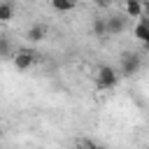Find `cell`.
<instances>
[{"label":"cell","instance_id":"obj_5","mask_svg":"<svg viewBox=\"0 0 149 149\" xmlns=\"http://www.w3.org/2000/svg\"><path fill=\"white\" fill-rule=\"evenodd\" d=\"M133 35H135V40H140L149 47V16H140V21L133 28Z\"/></svg>","mask_w":149,"mask_h":149},{"label":"cell","instance_id":"obj_4","mask_svg":"<svg viewBox=\"0 0 149 149\" xmlns=\"http://www.w3.org/2000/svg\"><path fill=\"white\" fill-rule=\"evenodd\" d=\"M123 30H126V16L123 14L107 16V35H121Z\"/></svg>","mask_w":149,"mask_h":149},{"label":"cell","instance_id":"obj_3","mask_svg":"<svg viewBox=\"0 0 149 149\" xmlns=\"http://www.w3.org/2000/svg\"><path fill=\"white\" fill-rule=\"evenodd\" d=\"M35 58H37V54H35L33 49H19V51L14 54V58H12V63H14L16 70H28V68L35 63Z\"/></svg>","mask_w":149,"mask_h":149},{"label":"cell","instance_id":"obj_7","mask_svg":"<svg viewBox=\"0 0 149 149\" xmlns=\"http://www.w3.org/2000/svg\"><path fill=\"white\" fill-rule=\"evenodd\" d=\"M142 14H144L142 0H126V16H130V19H140Z\"/></svg>","mask_w":149,"mask_h":149},{"label":"cell","instance_id":"obj_12","mask_svg":"<svg viewBox=\"0 0 149 149\" xmlns=\"http://www.w3.org/2000/svg\"><path fill=\"white\" fill-rule=\"evenodd\" d=\"M114 0H100V5H112Z\"/></svg>","mask_w":149,"mask_h":149},{"label":"cell","instance_id":"obj_1","mask_svg":"<svg viewBox=\"0 0 149 149\" xmlns=\"http://www.w3.org/2000/svg\"><path fill=\"white\" fill-rule=\"evenodd\" d=\"M140 65H142L140 54H135V51H123V54H121V61H119V72H121V77H130V74H135V72L140 70Z\"/></svg>","mask_w":149,"mask_h":149},{"label":"cell","instance_id":"obj_8","mask_svg":"<svg viewBox=\"0 0 149 149\" xmlns=\"http://www.w3.org/2000/svg\"><path fill=\"white\" fill-rule=\"evenodd\" d=\"M91 30L95 37H107V19H93Z\"/></svg>","mask_w":149,"mask_h":149},{"label":"cell","instance_id":"obj_6","mask_svg":"<svg viewBox=\"0 0 149 149\" xmlns=\"http://www.w3.org/2000/svg\"><path fill=\"white\" fill-rule=\"evenodd\" d=\"M26 37H28L30 42H42V40L47 37V28H44L42 23H33V26L28 28V33H26Z\"/></svg>","mask_w":149,"mask_h":149},{"label":"cell","instance_id":"obj_2","mask_svg":"<svg viewBox=\"0 0 149 149\" xmlns=\"http://www.w3.org/2000/svg\"><path fill=\"white\" fill-rule=\"evenodd\" d=\"M116 81H119V74H116L114 68L100 65V68L95 70V86H98V88H114Z\"/></svg>","mask_w":149,"mask_h":149},{"label":"cell","instance_id":"obj_11","mask_svg":"<svg viewBox=\"0 0 149 149\" xmlns=\"http://www.w3.org/2000/svg\"><path fill=\"white\" fill-rule=\"evenodd\" d=\"M84 149H105V147H98V144H93V142H84Z\"/></svg>","mask_w":149,"mask_h":149},{"label":"cell","instance_id":"obj_9","mask_svg":"<svg viewBox=\"0 0 149 149\" xmlns=\"http://www.w3.org/2000/svg\"><path fill=\"white\" fill-rule=\"evenodd\" d=\"M51 7L56 12H72L77 7V0H51Z\"/></svg>","mask_w":149,"mask_h":149},{"label":"cell","instance_id":"obj_10","mask_svg":"<svg viewBox=\"0 0 149 149\" xmlns=\"http://www.w3.org/2000/svg\"><path fill=\"white\" fill-rule=\"evenodd\" d=\"M12 14H14L12 5H9V2H2V5H0V21H2V23L12 21Z\"/></svg>","mask_w":149,"mask_h":149}]
</instances>
